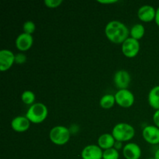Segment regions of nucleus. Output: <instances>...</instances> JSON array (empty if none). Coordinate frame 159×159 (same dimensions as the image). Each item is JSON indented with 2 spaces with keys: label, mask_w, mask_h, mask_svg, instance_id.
Segmentation results:
<instances>
[{
  "label": "nucleus",
  "mask_w": 159,
  "mask_h": 159,
  "mask_svg": "<svg viewBox=\"0 0 159 159\" xmlns=\"http://www.w3.org/2000/svg\"><path fill=\"white\" fill-rule=\"evenodd\" d=\"M15 56L10 50H2L0 51V71L3 72L10 69L15 63Z\"/></svg>",
  "instance_id": "6e6552de"
},
{
  "label": "nucleus",
  "mask_w": 159,
  "mask_h": 159,
  "mask_svg": "<svg viewBox=\"0 0 159 159\" xmlns=\"http://www.w3.org/2000/svg\"><path fill=\"white\" fill-rule=\"evenodd\" d=\"M63 1L62 0H45L44 4L47 7L51 8V9H55L62 4Z\"/></svg>",
  "instance_id": "4be33fe9"
},
{
  "label": "nucleus",
  "mask_w": 159,
  "mask_h": 159,
  "mask_svg": "<svg viewBox=\"0 0 159 159\" xmlns=\"http://www.w3.org/2000/svg\"><path fill=\"white\" fill-rule=\"evenodd\" d=\"M119 151L115 149L114 148H112L103 151L102 159H119Z\"/></svg>",
  "instance_id": "aec40b11"
},
{
  "label": "nucleus",
  "mask_w": 159,
  "mask_h": 159,
  "mask_svg": "<svg viewBox=\"0 0 159 159\" xmlns=\"http://www.w3.org/2000/svg\"><path fill=\"white\" fill-rule=\"evenodd\" d=\"M148 159H155V158H148Z\"/></svg>",
  "instance_id": "c85d7f7f"
},
{
  "label": "nucleus",
  "mask_w": 159,
  "mask_h": 159,
  "mask_svg": "<svg viewBox=\"0 0 159 159\" xmlns=\"http://www.w3.org/2000/svg\"><path fill=\"white\" fill-rule=\"evenodd\" d=\"M113 148H114L115 149H116L117 151L120 150V149H122V150H123V148H124V146H123V142H121V141H116V142H115Z\"/></svg>",
  "instance_id": "a878e982"
},
{
  "label": "nucleus",
  "mask_w": 159,
  "mask_h": 159,
  "mask_svg": "<svg viewBox=\"0 0 159 159\" xmlns=\"http://www.w3.org/2000/svg\"><path fill=\"white\" fill-rule=\"evenodd\" d=\"M21 99L22 102L26 105L32 106L33 104L35 103L34 102H35L36 96L34 92L30 91V90H26L22 93Z\"/></svg>",
  "instance_id": "6ab92c4d"
},
{
  "label": "nucleus",
  "mask_w": 159,
  "mask_h": 159,
  "mask_svg": "<svg viewBox=\"0 0 159 159\" xmlns=\"http://www.w3.org/2000/svg\"><path fill=\"white\" fill-rule=\"evenodd\" d=\"M103 151L98 144H89L82 149L81 157L82 159H102Z\"/></svg>",
  "instance_id": "1a4fd4ad"
},
{
  "label": "nucleus",
  "mask_w": 159,
  "mask_h": 159,
  "mask_svg": "<svg viewBox=\"0 0 159 159\" xmlns=\"http://www.w3.org/2000/svg\"><path fill=\"white\" fill-rule=\"evenodd\" d=\"M105 34L110 42L116 44H122L130 35V30L122 22L112 20L105 27Z\"/></svg>",
  "instance_id": "f257e3e1"
},
{
  "label": "nucleus",
  "mask_w": 159,
  "mask_h": 159,
  "mask_svg": "<svg viewBox=\"0 0 159 159\" xmlns=\"http://www.w3.org/2000/svg\"><path fill=\"white\" fill-rule=\"evenodd\" d=\"M156 9L150 5H144L141 6L138 12V16L140 20L144 23H149L155 19Z\"/></svg>",
  "instance_id": "4468645a"
},
{
  "label": "nucleus",
  "mask_w": 159,
  "mask_h": 159,
  "mask_svg": "<svg viewBox=\"0 0 159 159\" xmlns=\"http://www.w3.org/2000/svg\"><path fill=\"white\" fill-rule=\"evenodd\" d=\"M34 43V38L30 34L23 33L20 34L16 39V48L21 52L27 51L31 48Z\"/></svg>",
  "instance_id": "9b49d317"
},
{
  "label": "nucleus",
  "mask_w": 159,
  "mask_h": 159,
  "mask_svg": "<svg viewBox=\"0 0 159 159\" xmlns=\"http://www.w3.org/2000/svg\"><path fill=\"white\" fill-rule=\"evenodd\" d=\"M144 34H145V28L141 23L134 24L132 26L130 30V37H132V38L135 39L137 40H139L141 38H143V37L144 36Z\"/></svg>",
  "instance_id": "f3484780"
},
{
  "label": "nucleus",
  "mask_w": 159,
  "mask_h": 159,
  "mask_svg": "<svg viewBox=\"0 0 159 159\" xmlns=\"http://www.w3.org/2000/svg\"><path fill=\"white\" fill-rule=\"evenodd\" d=\"M155 23L158 26H159V7L156 9V14H155Z\"/></svg>",
  "instance_id": "bb28decb"
},
{
  "label": "nucleus",
  "mask_w": 159,
  "mask_h": 159,
  "mask_svg": "<svg viewBox=\"0 0 159 159\" xmlns=\"http://www.w3.org/2000/svg\"><path fill=\"white\" fill-rule=\"evenodd\" d=\"M98 2L100 4H113V3H116L118 1L116 0H98Z\"/></svg>",
  "instance_id": "393cba45"
},
{
  "label": "nucleus",
  "mask_w": 159,
  "mask_h": 159,
  "mask_svg": "<svg viewBox=\"0 0 159 159\" xmlns=\"http://www.w3.org/2000/svg\"><path fill=\"white\" fill-rule=\"evenodd\" d=\"M152 119H153V122L155 124V125L159 128V110H155V113L153 114Z\"/></svg>",
  "instance_id": "b1692460"
},
{
  "label": "nucleus",
  "mask_w": 159,
  "mask_h": 159,
  "mask_svg": "<svg viewBox=\"0 0 159 159\" xmlns=\"http://www.w3.org/2000/svg\"><path fill=\"white\" fill-rule=\"evenodd\" d=\"M116 140L113 138L112 134H103L98 138L97 144L99 148L103 150H107L113 148Z\"/></svg>",
  "instance_id": "2eb2a0df"
},
{
  "label": "nucleus",
  "mask_w": 159,
  "mask_h": 159,
  "mask_svg": "<svg viewBox=\"0 0 159 159\" xmlns=\"http://www.w3.org/2000/svg\"><path fill=\"white\" fill-rule=\"evenodd\" d=\"M143 138L150 144H159V128L155 125H149L142 130Z\"/></svg>",
  "instance_id": "9d476101"
},
{
  "label": "nucleus",
  "mask_w": 159,
  "mask_h": 159,
  "mask_svg": "<svg viewBox=\"0 0 159 159\" xmlns=\"http://www.w3.org/2000/svg\"><path fill=\"white\" fill-rule=\"evenodd\" d=\"M154 158H155V159H159V148L156 151V152H155V156H154Z\"/></svg>",
  "instance_id": "cd10ccee"
},
{
  "label": "nucleus",
  "mask_w": 159,
  "mask_h": 159,
  "mask_svg": "<svg viewBox=\"0 0 159 159\" xmlns=\"http://www.w3.org/2000/svg\"><path fill=\"white\" fill-rule=\"evenodd\" d=\"M112 135L116 141L127 142L133 139L135 135V130L133 126L127 123H119L113 127Z\"/></svg>",
  "instance_id": "7ed1b4c3"
},
{
  "label": "nucleus",
  "mask_w": 159,
  "mask_h": 159,
  "mask_svg": "<svg viewBox=\"0 0 159 159\" xmlns=\"http://www.w3.org/2000/svg\"><path fill=\"white\" fill-rule=\"evenodd\" d=\"M23 33L32 35L36 30V25L33 21H26L23 25Z\"/></svg>",
  "instance_id": "412c9836"
},
{
  "label": "nucleus",
  "mask_w": 159,
  "mask_h": 159,
  "mask_svg": "<svg viewBox=\"0 0 159 159\" xmlns=\"http://www.w3.org/2000/svg\"><path fill=\"white\" fill-rule=\"evenodd\" d=\"M49 138L53 144L59 146L65 145L69 141L71 131L65 126H55L50 130Z\"/></svg>",
  "instance_id": "20e7f679"
},
{
  "label": "nucleus",
  "mask_w": 159,
  "mask_h": 159,
  "mask_svg": "<svg viewBox=\"0 0 159 159\" xmlns=\"http://www.w3.org/2000/svg\"><path fill=\"white\" fill-rule=\"evenodd\" d=\"M141 154V147L136 143H127L123 148V155L126 159H140Z\"/></svg>",
  "instance_id": "f8f14e48"
},
{
  "label": "nucleus",
  "mask_w": 159,
  "mask_h": 159,
  "mask_svg": "<svg viewBox=\"0 0 159 159\" xmlns=\"http://www.w3.org/2000/svg\"><path fill=\"white\" fill-rule=\"evenodd\" d=\"M113 82L119 89H127L131 82L130 73L126 70H119L114 75Z\"/></svg>",
  "instance_id": "0eeeda50"
},
{
  "label": "nucleus",
  "mask_w": 159,
  "mask_h": 159,
  "mask_svg": "<svg viewBox=\"0 0 159 159\" xmlns=\"http://www.w3.org/2000/svg\"><path fill=\"white\" fill-rule=\"evenodd\" d=\"M116 103L122 108H130L134 103L135 98L129 89H119L114 95Z\"/></svg>",
  "instance_id": "39448f33"
},
{
  "label": "nucleus",
  "mask_w": 159,
  "mask_h": 159,
  "mask_svg": "<svg viewBox=\"0 0 159 159\" xmlns=\"http://www.w3.org/2000/svg\"><path fill=\"white\" fill-rule=\"evenodd\" d=\"M148 100L152 108L155 110H159V85L153 87L150 90L148 96Z\"/></svg>",
  "instance_id": "dca6fc26"
},
{
  "label": "nucleus",
  "mask_w": 159,
  "mask_h": 159,
  "mask_svg": "<svg viewBox=\"0 0 159 159\" xmlns=\"http://www.w3.org/2000/svg\"><path fill=\"white\" fill-rule=\"evenodd\" d=\"M48 109L42 102H35L30 107L26 113V116L30 123L38 124L43 122L48 117Z\"/></svg>",
  "instance_id": "f03ea898"
},
{
  "label": "nucleus",
  "mask_w": 159,
  "mask_h": 159,
  "mask_svg": "<svg viewBox=\"0 0 159 159\" xmlns=\"http://www.w3.org/2000/svg\"><path fill=\"white\" fill-rule=\"evenodd\" d=\"M121 51L123 54L128 58H134L138 54L140 51L139 40L132 37H128L121 44Z\"/></svg>",
  "instance_id": "423d86ee"
},
{
  "label": "nucleus",
  "mask_w": 159,
  "mask_h": 159,
  "mask_svg": "<svg viewBox=\"0 0 159 159\" xmlns=\"http://www.w3.org/2000/svg\"><path fill=\"white\" fill-rule=\"evenodd\" d=\"M26 61V57L23 53H19L15 56V63L18 65H22Z\"/></svg>",
  "instance_id": "5701e85b"
},
{
  "label": "nucleus",
  "mask_w": 159,
  "mask_h": 159,
  "mask_svg": "<svg viewBox=\"0 0 159 159\" xmlns=\"http://www.w3.org/2000/svg\"><path fill=\"white\" fill-rule=\"evenodd\" d=\"M30 127V121L26 116H16L11 121V127L17 133H23L28 130Z\"/></svg>",
  "instance_id": "ddd939ff"
},
{
  "label": "nucleus",
  "mask_w": 159,
  "mask_h": 159,
  "mask_svg": "<svg viewBox=\"0 0 159 159\" xmlns=\"http://www.w3.org/2000/svg\"><path fill=\"white\" fill-rule=\"evenodd\" d=\"M116 103V99H115L114 95L112 94H106L102 96L99 100V106L102 109L109 110L111 109Z\"/></svg>",
  "instance_id": "a211bd4d"
}]
</instances>
